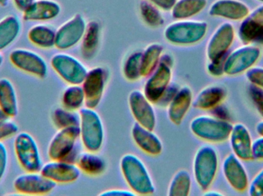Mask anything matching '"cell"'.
Listing matches in <instances>:
<instances>
[{
	"label": "cell",
	"mask_w": 263,
	"mask_h": 196,
	"mask_svg": "<svg viewBox=\"0 0 263 196\" xmlns=\"http://www.w3.org/2000/svg\"><path fill=\"white\" fill-rule=\"evenodd\" d=\"M120 169L125 180L136 195H148L156 192L151 176L140 158L134 154L123 156Z\"/></svg>",
	"instance_id": "6da1fadb"
},
{
	"label": "cell",
	"mask_w": 263,
	"mask_h": 196,
	"mask_svg": "<svg viewBox=\"0 0 263 196\" xmlns=\"http://www.w3.org/2000/svg\"><path fill=\"white\" fill-rule=\"evenodd\" d=\"M219 166V155L213 146L203 145L197 149L193 159V176L202 191L211 187L216 180Z\"/></svg>",
	"instance_id": "7a4b0ae2"
},
{
	"label": "cell",
	"mask_w": 263,
	"mask_h": 196,
	"mask_svg": "<svg viewBox=\"0 0 263 196\" xmlns=\"http://www.w3.org/2000/svg\"><path fill=\"white\" fill-rule=\"evenodd\" d=\"M190 127L192 133L200 140L218 143L228 140L233 124L216 116L200 115L193 119Z\"/></svg>",
	"instance_id": "3957f363"
},
{
	"label": "cell",
	"mask_w": 263,
	"mask_h": 196,
	"mask_svg": "<svg viewBox=\"0 0 263 196\" xmlns=\"http://www.w3.org/2000/svg\"><path fill=\"white\" fill-rule=\"evenodd\" d=\"M80 137V126L58 129L48 146L49 159L76 163L80 154L77 149V140Z\"/></svg>",
	"instance_id": "277c9868"
},
{
	"label": "cell",
	"mask_w": 263,
	"mask_h": 196,
	"mask_svg": "<svg viewBox=\"0 0 263 196\" xmlns=\"http://www.w3.org/2000/svg\"><path fill=\"white\" fill-rule=\"evenodd\" d=\"M80 114V130L82 143L86 150L97 153L104 141V127L100 115L92 108H82Z\"/></svg>",
	"instance_id": "5b68a950"
},
{
	"label": "cell",
	"mask_w": 263,
	"mask_h": 196,
	"mask_svg": "<svg viewBox=\"0 0 263 196\" xmlns=\"http://www.w3.org/2000/svg\"><path fill=\"white\" fill-rule=\"evenodd\" d=\"M15 157L26 172H40L43 160L35 138L27 132L18 133L14 140Z\"/></svg>",
	"instance_id": "8992f818"
},
{
	"label": "cell",
	"mask_w": 263,
	"mask_h": 196,
	"mask_svg": "<svg viewBox=\"0 0 263 196\" xmlns=\"http://www.w3.org/2000/svg\"><path fill=\"white\" fill-rule=\"evenodd\" d=\"M262 55V50L257 45L244 44L227 54L224 61V74L236 76L246 73L256 66Z\"/></svg>",
	"instance_id": "52a82bcc"
},
{
	"label": "cell",
	"mask_w": 263,
	"mask_h": 196,
	"mask_svg": "<svg viewBox=\"0 0 263 196\" xmlns=\"http://www.w3.org/2000/svg\"><path fill=\"white\" fill-rule=\"evenodd\" d=\"M51 66L55 73L69 84H82L88 72L80 60L68 54L54 55L51 58Z\"/></svg>",
	"instance_id": "ba28073f"
},
{
	"label": "cell",
	"mask_w": 263,
	"mask_h": 196,
	"mask_svg": "<svg viewBox=\"0 0 263 196\" xmlns=\"http://www.w3.org/2000/svg\"><path fill=\"white\" fill-rule=\"evenodd\" d=\"M109 73L103 67H94L88 70L82 83L84 92L85 106L95 109L103 98L107 84Z\"/></svg>",
	"instance_id": "9c48e42d"
},
{
	"label": "cell",
	"mask_w": 263,
	"mask_h": 196,
	"mask_svg": "<svg viewBox=\"0 0 263 196\" xmlns=\"http://www.w3.org/2000/svg\"><path fill=\"white\" fill-rule=\"evenodd\" d=\"M208 26L204 21H186L167 28L165 35L168 41L174 44H195L204 38Z\"/></svg>",
	"instance_id": "30bf717a"
},
{
	"label": "cell",
	"mask_w": 263,
	"mask_h": 196,
	"mask_svg": "<svg viewBox=\"0 0 263 196\" xmlns=\"http://www.w3.org/2000/svg\"><path fill=\"white\" fill-rule=\"evenodd\" d=\"M10 62L18 70L39 78L47 76L46 60L36 52L26 49H16L9 55Z\"/></svg>",
	"instance_id": "8fae6325"
},
{
	"label": "cell",
	"mask_w": 263,
	"mask_h": 196,
	"mask_svg": "<svg viewBox=\"0 0 263 196\" xmlns=\"http://www.w3.org/2000/svg\"><path fill=\"white\" fill-rule=\"evenodd\" d=\"M57 183L46 178L40 172H26L18 176L13 187L22 195H43L54 190Z\"/></svg>",
	"instance_id": "7c38bea8"
},
{
	"label": "cell",
	"mask_w": 263,
	"mask_h": 196,
	"mask_svg": "<svg viewBox=\"0 0 263 196\" xmlns=\"http://www.w3.org/2000/svg\"><path fill=\"white\" fill-rule=\"evenodd\" d=\"M236 37L234 26L224 23L216 29L209 40L206 56L209 61H216L225 58Z\"/></svg>",
	"instance_id": "4fadbf2b"
},
{
	"label": "cell",
	"mask_w": 263,
	"mask_h": 196,
	"mask_svg": "<svg viewBox=\"0 0 263 196\" xmlns=\"http://www.w3.org/2000/svg\"><path fill=\"white\" fill-rule=\"evenodd\" d=\"M129 109L136 123L147 129L154 130L156 126V114L153 103L144 95L143 92L134 90L128 98Z\"/></svg>",
	"instance_id": "5bb4252c"
},
{
	"label": "cell",
	"mask_w": 263,
	"mask_h": 196,
	"mask_svg": "<svg viewBox=\"0 0 263 196\" xmlns=\"http://www.w3.org/2000/svg\"><path fill=\"white\" fill-rule=\"evenodd\" d=\"M173 66L160 61L154 72L148 75L144 85L143 93L147 98L156 104L167 88L171 84Z\"/></svg>",
	"instance_id": "9a60e30c"
},
{
	"label": "cell",
	"mask_w": 263,
	"mask_h": 196,
	"mask_svg": "<svg viewBox=\"0 0 263 196\" xmlns=\"http://www.w3.org/2000/svg\"><path fill=\"white\" fill-rule=\"evenodd\" d=\"M222 173L228 184L236 192H243L248 189L250 179L242 160L234 154H229L222 164Z\"/></svg>",
	"instance_id": "2e32d148"
},
{
	"label": "cell",
	"mask_w": 263,
	"mask_h": 196,
	"mask_svg": "<svg viewBox=\"0 0 263 196\" xmlns=\"http://www.w3.org/2000/svg\"><path fill=\"white\" fill-rule=\"evenodd\" d=\"M40 172L57 184H69L80 178L81 171L76 163L53 160L43 165Z\"/></svg>",
	"instance_id": "e0dca14e"
},
{
	"label": "cell",
	"mask_w": 263,
	"mask_h": 196,
	"mask_svg": "<svg viewBox=\"0 0 263 196\" xmlns=\"http://www.w3.org/2000/svg\"><path fill=\"white\" fill-rule=\"evenodd\" d=\"M238 35L243 44L263 42V6L256 8L242 20Z\"/></svg>",
	"instance_id": "ac0fdd59"
},
{
	"label": "cell",
	"mask_w": 263,
	"mask_h": 196,
	"mask_svg": "<svg viewBox=\"0 0 263 196\" xmlns=\"http://www.w3.org/2000/svg\"><path fill=\"white\" fill-rule=\"evenodd\" d=\"M228 140L233 154L238 158L244 161L253 160L252 147L253 140L246 125L242 123L233 125Z\"/></svg>",
	"instance_id": "d6986e66"
},
{
	"label": "cell",
	"mask_w": 263,
	"mask_h": 196,
	"mask_svg": "<svg viewBox=\"0 0 263 196\" xmlns=\"http://www.w3.org/2000/svg\"><path fill=\"white\" fill-rule=\"evenodd\" d=\"M193 91L189 86L179 88L177 93L167 106L168 120L173 124H182L185 116L193 106Z\"/></svg>",
	"instance_id": "ffe728a7"
},
{
	"label": "cell",
	"mask_w": 263,
	"mask_h": 196,
	"mask_svg": "<svg viewBox=\"0 0 263 196\" xmlns=\"http://www.w3.org/2000/svg\"><path fill=\"white\" fill-rule=\"evenodd\" d=\"M132 138L136 146L149 156L156 157L163 150V145L159 137L153 130L135 123L132 126Z\"/></svg>",
	"instance_id": "44dd1931"
},
{
	"label": "cell",
	"mask_w": 263,
	"mask_h": 196,
	"mask_svg": "<svg viewBox=\"0 0 263 196\" xmlns=\"http://www.w3.org/2000/svg\"><path fill=\"white\" fill-rule=\"evenodd\" d=\"M250 12V8L240 0H217L210 9V14L213 16L231 21H242Z\"/></svg>",
	"instance_id": "7402d4cb"
},
{
	"label": "cell",
	"mask_w": 263,
	"mask_h": 196,
	"mask_svg": "<svg viewBox=\"0 0 263 196\" xmlns=\"http://www.w3.org/2000/svg\"><path fill=\"white\" fill-rule=\"evenodd\" d=\"M227 96V91L221 85H209L193 98V107L200 111H213L220 106Z\"/></svg>",
	"instance_id": "603a6c76"
},
{
	"label": "cell",
	"mask_w": 263,
	"mask_h": 196,
	"mask_svg": "<svg viewBox=\"0 0 263 196\" xmlns=\"http://www.w3.org/2000/svg\"><path fill=\"white\" fill-rule=\"evenodd\" d=\"M85 31L84 25L80 24L79 18L69 20L57 31L55 47L61 50L70 49L83 38Z\"/></svg>",
	"instance_id": "cb8c5ba5"
},
{
	"label": "cell",
	"mask_w": 263,
	"mask_h": 196,
	"mask_svg": "<svg viewBox=\"0 0 263 196\" xmlns=\"http://www.w3.org/2000/svg\"><path fill=\"white\" fill-rule=\"evenodd\" d=\"M60 7L52 0H35L23 12V18L29 21H43L53 19L60 14Z\"/></svg>",
	"instance_id": "d4e9b609"
},
{
	"label": "cell",
	"mask_w": 263,
	"mask_h": 196,
	"mask_svg": "<svg viewBox=\"0 0 263 196\" xmlns=\"http://www.w3.org/2000/svg\"><path fill=\"white\" fill-rule=\"evenodd\" d=\"M0 110L9 118L18 112V96L12 81L8 78L0 79Z\"/></svg>",
	"instance_id": "484cf974"
},
{
	"label": "cell",
	"mask_w": 263,
	"mask_h": 196,
	"mask_svg": "<svg viewBox=\"0 0 263 196\" xmlns=\"http://www.w3.org/2000/svg\"><path fill=\"white\" fill-rule=\"evenodd\" d=\"M76 164L81 172L92 177L102 175L106 169V162L100 155L87 150L79 154Z\"/></svg>",
	"instance_id": "4316f807"
},
{
	"label": "cell",
	"mask_w": 263,
	"mask_h": 196,
	"mask_svg": "<svg viewBox=\"0 0 263 196\" xmlns=\"http://www.w3.org/2000/svg\"><path fill=\"white\" fill-rule=\"evenodd\" d=\"M21 29V21L15 15H6L0 20V52L17 39Z\"/></svg>",
	"instance_id": "83f0119b"
},
{
	"label": "cell",
	"mask_w": 263,
	"mask_h": 196,
	"mask_svg": "<svg viewBox=\"0 0 263 196\" xmlns=\"http://www.w3.org/2000/svg\"><path fill=\"white\" fill-rule=\"evenodd\" d=\"M28 38L37 47L51 49L55 45L57 31L48 25H35L29 29Z\"/></svg>",
	"instance_id": "f1b7e54d"
},
{
	"label": "cell",
	"mask_w": 263,
	"mask_h": 196,
	"mask_svg": "<svg viewBox=\"0 0 263 196\" xmlns=\"http://www.w3.org/2000/svg\"><path fill=\"white\" fill-rule=\"evenodd\" d=\"M100 41V29L98 24L92 23L88 26L83 36L82 55L86 60H90L96 56Z\"/></svg>",
	"instance_id": "f546056e"
},
{
	"label": "cell",
	"mask_w": 263,
	"mask_h": 196,
	"mask_svg": "<svg viewBox=\"0 0 263 196\" xmlns=\"http://www.w3.org/2000/svg\"><path fill=\"white\" fill-rule=\"evenodd\" d=\"M85 102L86 99L81 84H69L62 95V104L69 111H80L84 107Z\"/></svg>",
	"instance_id": "4dcf8cb0"
},
{
	"label": "cell",
	"mask_w": 263,
	"mask_h": 196,
	"mask_svg": "<svg viewBox=\"0 0 263 196\" xmlns=\"http://www.w3.org/2000/svg\"><path fill=\"white\" fill-rule=\"evenodd\" d=\"M163 48L159 44H153L145 49L142 54L141 61V75L148 77L151 75L160 62Z\"/></svg>",
	"instance_id": "1f68e13d"
},
{
	"label": "cell",
	"mask_w": 263,
	"mask_h": 196,
	"mask_svg": "<svg viewBox=\"0 0 263 196\" xmlns=\"http://www.w3.org/2000/svg\"><path fill=\"white\" fill-rule=\"evenodd\" d=\"M192 187V177L185 169L177 171L168 184L167 195L188 196Z\"/></svg>",
	"instance_id": "d6a6232c"
},
{
	"label": "cell",
	"mask_w": 263,
	"mask_h": 196,
	"mask_svg": "<svg viewBox=\"0 0 263 196\" xmlns=\"http://www.w3.org/2000/svg\"><path fill=\"white\" fill-rule=\"evenodd\" d=\"M52 120L57 129L80 126V114L77 111H69L65 107H58L52 114Z\"/></svg>",
	"instance_id": "836d02e7"
},
{
	"label": "cell",
	"mask_w": 263,
	"mask_h": 196,
	"mask_svg": "<svg viewBox=\"0 0 263 196\" xmlns=\"http://www.w3.org/2000/svg\"><path fill=\"white\" fill-rule=\"evenodd\" d=\"M142 54L141 52H134L126 58L123 64V74L128 81H136L142 78L141 75Z\"/></svg>",
	"instance_id": "e575fe53"
},
{
	"label": "cell",
	"mask_w": 263,
	"mask_h": 196,
	"mask_svg": "<svg viewBox=\"0 0 263 196\" xmlns=\"http://www.w3.org/2000/svg\"><path fill=\"white\" fill-rule=\"evenodd\" d=\"M245 74L250 84L263 90V67L253 66Z\"/></svg>",
	"instance_id": "d590c367"
},
{
	"label": "cell",
	"mask_w": 263,
	"mask_h": 196,
	"mask_svg": "<svg viewBox=\"0 0 263 196\" xmlns=\"http://www.w3.org/2000/svg\"><path fill=\"white\" fill-rule=\"evenodd\" d=\"M249 96L261 117L263 118V90L256 86L251 85L248 89Z\"/></svg>",
	"instance_id": "8d00e7d4"
},
{
	"label": "cell",
	"mask_w": 263,
	"mask_h": 196,
	"mask_svg": "<svg viewBox=\"0 0 263 196\" xmlns=\"http://www.w3.org/2000/svg\"><path fill=\"white\" fill-rule=\"evenodd\" d=\"M247 191L250 196H263V168L250 181Z\"/></svg>",
	"instance_id": "74e56055"
},
{
	"label": "cell",
	"mask_w": 263,
	"mask_h": 196,
	"mask_svg": "<svg viewBox=\"0 0 263 196\" xmlns=\"http://www.w3.org/2000/svg\"><path fill=\"white\" fill-rule=\"evenodd\" d=\"M18 132V126L15 122L9 119L0 122V141L16 135Z\"/></svg>",
	"instance_id": "f35d334b"
},
{
	"label": "cell",
	"mask_w": 263,
	"mask_h": 196,
	"mask_svg": "<svg viewBox=\"0 0 263 196\" xmlns=\"http://www.w3.org/2000/svg\"><path fill=\"white\" fill-rule=\"evenodd\" d=\"M179 88L180 87L178 84L171 83L170 86L167 88L166 90L162 94V97L158 100L157 103H156V106H160V107H167L168 103L171 102L176 94L177 93Z\"/></svg>",
	"instance_id": "ab89813d"
},
{
	"label": "cell",
	"mask_w": 263,
	"mask_h": 196,
	"mask_svg": "<svg viewBox=\"0 0 263 196\" xmlns=\"http://www.w3.org/2000/svg\"><path fill=\"white\" fill-rule=\"evenodd\" d=\"M227 57V56H226ZM225 58L216 61H210L207 64V72L213 77H220L225 75L224 74V61Z\"/></svg>",
	"instance_id": "60d3db41"
},
{
	"label": "cell",
	"mask_w": 263,
	"mask_h": 196,
	"mask_svg": "<svg viewBox=\"0 0 263 196\" xmlns=\"http://www.w3.org/2000/svg\"><path fill=\"white\" fill-rule=\"evenodd\" d=\"M9 163V154L7 148L3 141H0V181L6 173Z\"/></svg>",
	"instance_id": "b9f144b4"
},
{
	"label": "cell",
	"mask_w": 263,
	"mask_h": 196,
	"mask_svg": "<svg viewBox=\"0 0 263 196\" xmlns=\"http://www.w3.org/2000/svg\"><path fill=\"white\" fill-rule=\"evenodd\" d=\"M252 155L253 160H263V137L259 136V137L253 140V147H252Z\"/></svg>",
	"instance_id": "7bdbcfd3"
},
{
	"label": "cell",
	"mask_w": 263,
	"mask_h": 196,
	"mask_svg": "<svg viewBox=\"0 0 263 196\" xmlns=\"http://www.w3.org/2000/svg\"><path fill=\"white\" fill-rule=\"evenodd\" d=\"M99 195L134 196L136 195L131 189L130 190H126V189H109V190H106L104 192H101Z\"/></svg>",
	"instance_id": "ee69618b"
},
{
	"label": "cell",
	"mask_w": 263,
	"mask_h": 196,
	"mask_svg": "<svg viewBox=\"0 0 263 196\" xmlns=\"http://www.w3.org/2000/svg\"><path fill=\"white\" fill-rule=\"evenodd\" d=\"M34 1L35 0H13L15 7L23 12L29 7Z\"/></svg>",
	"instance_id": "f6af8a7d"
},
{
	"label": "cell",
	"mask_w": 263,
	"mask_h": 196,
	"mask_svg": "<svg viewBox=\"0 0 263 196\" xmlns=\"http://www.w3.org/2000/svg\"><path fill=\"white\" fill-rule=\"evenodd\" d=\"M204 195H210V196H222L223 193L219 192L218 190H213V189H207V190L204 191Z\"/></svg>",
	"instance_id": "bcb514c9"
},
{
	"label": "cell",
	"mask_w": 263,
	"mask_h": 196,
	"mask_svg": "<svg viewBox=\"0 0 263 196\" xmlns=\"http://www.w3.org/2000/svg\"><path fill=\"white\" fill-rule=\"evenodd\" d=\"M256 133L263 137V120L259 121L256 126Z\"/></svg>",
	"instance_id": "7dc6e473"
},
{
	"label": "cell",
	"mask_w": 263,
	"mask_h": 196,
	"mask_svg": "<svg viewBox=\"0 0 263 196\" xmlns=\"http://www.w3.org/2000/svg\"><path fill=\"white\" fill-rule=\"evenodd\" d=\"M7 119H10L9 117H8L3 111L0 110V122L4 121V120H7Z\"/></svg>",
	"instance_id": "c3c4849f"
},
{
	"label": "cell",
	"mask_w": 263,
	"mask_h": 196,
	"mask_svg": "<svg viewBox=\"0 0 263 196\" xmlns=\"http://www.w3.org/2000/svg\"><path fill=\"white\" fill-rule=\"evenodd\" d=\"M9 0H0V6H6L9 3Z\"/></svg>",
	"instance_id": "681fc988"
},
{
	"label": "cell",
	"mask_w": 263,
	"mask_h": 196,
	"mask_svg": "<svg viewBox=\"0 0 263 196\" xmlns=\"http://www.w3.org/2000/svg\"><path fill=\"white\" fill-rule=\"evenodd\" d=\"M3 55H2L1 52H0V67H1L2 64H3Z\"/></svg>",
	"instance_id": "f907efd6"
},
{
	"label": "cell",
	"mask_w": 263,
	"mask_h": 196,
	"mask_svg": "<svg viewBox=\"0 0 263 196\" xmlns=\"http://www.w3.org/2000/svg\"><path fill=\"white\" fill-rule=\"evenodd\" d=\"M258 1L262 2V3H263V0H258Z\"/></svg>",
	"instance_id": "816d5d0a"
}]
</instances>
